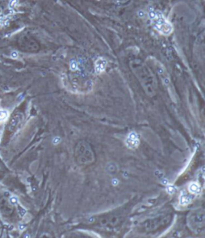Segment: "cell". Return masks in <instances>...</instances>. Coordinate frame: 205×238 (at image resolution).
Segmentation results:
<instances>
[{
	"instance_id": "cell-1",
	"label": "cell",
	"mask_w": 205,
	"mask_h": 238,
	"mask_svg": "<svg viewBox=\"0 0 205 238\" xmlns=\"http://www.w3.org/2000/svg\"><path fill=\"white\" fill-rule=\"evenodd\" d=\"M75 159L77 164L80 166H86L94 163L95 159V153L91 145L86 141L81 140L78 142L74 151Z\"/></svg>"
},
{
	"instance_id": "cell-2",
	"label": "cell",
	"mask_w": 205,
	"mask_h": 238,
	"mask_svg": "<svg viewBox=\"0 0 205 238\" xmlns=\"http://www.w3.org/2000/svg\"><path fill=\"white\" fill-rule=\"evenodd\" d=\"M187 226L195 233L203 232L205 228V215L203 209H197L191 211L187 215Z\"/></svg>"
},
{
	"instance_id": "cell-3",
	"label": "cell",
	"mask_w": 205,
	"mask_h": 238,
	"mask_svg": "<svg viewBox=\"0 0 205 238\" xmlns=\"http://www.w3.org/2000/svg\"><path fill=\"white\" fill-rule=\"evenodd\" d=\"M122 220V217L118 215L108 214L99 220V224L107 228H112L117 226Z\"/></svg>"
},
{
	"instance_id": "cell-4",
	"label": "cell",
	"mask_w": 205,
	"mask_h": 238,
	"mask_svg": "<svg viewBox=\"0 0 205 238\" xmlns=\"http://www.w3.org/2000/svg\"><path fill=\"white\" fill-rule=\"evenodd\" d=\"M168 220H170V217L168 216H161L160 218H156L147 221L145 226L148 230H153V229L159 228L162 224H165L166 222H168Z\"/></svg>"
},
{
	"instance_id": "cell-5",
	"label": "cell",
	"mask_w": 205,
	"mask_h": 238,
	"mask_svg": "<svg viewBox=\"0 0 205 238\" xmlns=\"http://www.w3.org/2000/svg\"><path fill=\"white\" fill-rule=\"evenodd\" d=\"M14 209L13 204L8 198L5 197H0V210L5 216H9L12 213Z\"/></svg>"
},
{
	"instance_id": "cell-6",
	"label": "cell",
	"mask_w": 205,
	"mask_h": 238,
	"mask_svg": "<svg viewBox=\"0 0 205 238\" xmlns=\"http://www.w3.org/2000/svg\"><path fill=\"white\" fill-rule=\"evenodd\" d=\"M23 119V116L22 113L17 112V113L13 115L11 119H10V122L8 124V130H9L10 132H14V131H15V130L18 128V127L20 125V124L22 123Z\"/></svg>"
},
{
	"instance_id": "cell-7",
	"label": "cell",
	"mask_w": 205,
	"mask_h": 238,
	"mask_svg": "<svg viewBox=\"0 0 205 238\" xmlns=\"http://www.w3.org/2000/svg\"><path fill=\"white\" fill-rule=\"evenodd\" d=\"M194 195L190 193L188 191H183L179 197V203L182 206H186L189 204L193 198Z\"/></svg>"
},
{
	"instance_id": "cell-8",
	"label": "cell",
	"mask_w": 205,
	"mask_h": 238,
	"mask_svg": "<svg viewBox=\"0 0 205 238\" xmlns=\"http://www.w3.org/2000/svg\"><path fill=\"white\" fill-rule=\"evenodd\" d=\"M126 143L127 145L130 148H136L139 145V139L136 133L135 132L131 133L127 139Z\"/></svg>"
},
{
	"instance_id": "cell-9",
	"label": "cell",
	"mask_w": 205,
	"mask_h": 238,
	"mask_svg": "<svg viewBox=\"0 0 205 238\" xmlns=\"http://www.w3.org/2000/svg\"><path fill=\"white\" fill-rule=\"evenodd\" d=\"M187 191L189 192L190 193L193 195H196L198 193H199L200 192V186H199V184L197 183H191L190 184V185L188 186V190Z\"/></svg>"
},
{
	"instance_id": "cell-10",
	"label": "cell",
	"mask_w": 205,
	"mask_h": 238,
	"mask_svg": "<svg viewBox=\"0 0 205 238\" xmlns=\"http://www.w3.org/2000/svg\"><path fill=\"white\" fill-rule=\"evenodd\" d=\"M8 114L6 111L0 110V122H2L4 120H6L7 118Z\"/></svg>"
},
{
	"instance_id": "cell-11",
	"label": "cell",
	"mask_w": 205,
	"mask_h": 238,
	"mask_svg": "<svg viewBox=\"0 0 205 238\" xmlns=\"http://www.w3.org/2000/svg\"><path fill=\"white\" fill-rule=\"evenodd\" d=\"M17 0H11V2H10V7H14L15 6L16 4H17Z\"/></svg>"
},
{
	"instance_id": "cell-12",
	"label": "cell",
	"mask_w": 205,
	"mask_h": 238,
	"mask_svg": "<svg viewBox=\"0 0 205 238\" xmlns=\"http://www.w3.org/2000/svg\"><path fill=\"white\" fill-rule=\"evenodd\" d=\"M12 55H13V56H17V54H15V52H14V53L12 54Z\"/></svg>"
}]
</instances>
